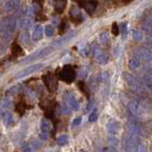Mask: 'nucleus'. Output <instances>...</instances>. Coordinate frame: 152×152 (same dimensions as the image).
Instances as JSON below:
<instances>
[{
  "label": "nucleus",
  "mask_w": 152,
  "mask_h": 152,
  "mask_svg": "<svg viewBox=\"0 0 152 152\" xmlns=\"http://www.w3.org/2000/svg\"><path fill=\"white\" fill-rule=\"evenodd\" d=\"M42 80L44 82L46 88L51 93H54V92L56 91L57 87H59V79L54 74L52 73L45 74L44 76H42Z\"/></svg>",
  "instance_id": "3"
},
{
  "label": "nucleus",
  "mask_w": 152,
  "mask_h": 152,
  "mask_svg": "<svg viewBox=\"0 0 152 152\" xmlns=\"http://www.w3.org/2000/svg\"><path fill=\"white\" fill-rule=\"evenodd\" d=\"M27 103L25 102L24 100H20L18 102H17V104L15 105V111L18 113L20 116H22L23 114L25 113L26 110H27Z\"/></svg>",
  "instance_id": "11"
},
{
  "label": "nucleus",
  "mask_w": 152,
  "mask_h": 152,
  "mask_svg": "<svg viewBox=\"0 0 152 152\" xmlns=\"http://www.w3.org/2000/svg\"><path fill=\"white\" fill-rule=\"evenodd\" d=\"M120 33V28L118 26L117 23H113L112 24V34H115V36H118Z\"/></svg>",
  "instance_id": "21"
},
{
  "label": "nucleus",
  "mask_w": 152,
  "mask_h": 152,
  "mask_svg": "<svg viewBox=\"0 0 152 152\" xmlns=\"http://www.w3.org/2000/svg\"><path fill=\"white\" fill-rule=\"evenodd\" d=\"M138 59L140 60H143L146 62H151L152 61V54L151 52L145 47H141L137 50L136 52Z\"/></svg>",
  "instance_id": "5"
},
{
  "label": "nucleus",
  "mask_w": 152,
  "mask_h": 152,
  "mask_svg": "<svg viewBox=\"0 0 152 152\" xmlns=\"http://www.w3.org/2000/svg\"><path fill=\"white\" fill-rule=\"evenodd\" d=\"M43 67V64H34V65H31V66H28V67H26L25 69H23L22 71H20L18 74L16 75V77L17 79H19V77H23L25 76H27V75L33 73V72H36L37 70H39V69H41Z\"/></svg>",
  "instance_id": "8"
},
{
  "label": "nucleus",
  "mask_w": 152,
  "mask_h": 152,
  "mask_svg": "<svg viewBox=\"0 0 152 152\" xmlns=\"http://www.w3.org/2000/svg\"><path fill=\"white\" fill-rule=\"evenodd\" d=\"M132 37H133L134 41L140 42V41H142L143 38V34L141 30H134L132 32Z\"/></svg>",
  "instance_id": "15"
},
{
  "label": "nucleus",
  "mask_w": 152,
  "mask_h": 152,
  "mask_svg": "<svg viewBox=\"0 0 152 152\" xmlns=\"http://www.w3.org/2000/svg\"><path fill=\"white\" fill-rule=\"evenodd\" d=\"M54 28H53V26H51V25H48V26H46V28H45V30H44V33L47 36H53L54 34Z\"/></svg>",
  "instance_id": "20"
},
{
  "label": "nucleus",
  "mask_w": 152,
  "mask_h": 152,
  "mask_svg": "<svg viewBox=\"0 0 152 152\" xmlns=\"http://www.w3.org/2000/svg\"><path fill=\"white\" fill-rule=\"evenodd\" d=\"M96 119H97V115L95 114V113H93L90 116V120H92V122H93V120H96Z\"/></svg>",
  "instance_id": "25"
},
{
  "label": "nucleus",
  "mask_w": 152,
  "mask_h": 152,
  "mask_svg": "<svg viewBox=\"0 0 152 152\" xmlns=\"http://www.w3.org/2000/svg\"><path fill=\"white\" fill-rule=\"evenodd\" d=\"M56 77L59 79L66 83H71L76 79V71L71 65H65L62 69L57 71Z\"/></svg>",
  "instance_id": "2"
},
{
  "label": "nucleus",
  "mask_w": 152,
  "mask_h": 152,
  "mask_svg": "<svg viewBox=\"0 0 152 152\" xmlns=\"http://www.w3.org/2000/svg\"><path fill=\"white\" fill-rule=\"evenodd\" d=\"M125 80L127 84L138 94H143L145 92V87L136 80V79L129 74H125Z\"/></svg>",
  "instance_id": "4"
},
{
  "label": "nucleus",
  "mask_w": 152,
  "mask_h": 152,
  "mask_svg": "<svg viewBox=\"0 0 152 152\" xmlns=\"http://www.w3.org/2000/svg\"><path fill=\"white\" fill-rule=\"evenodd\" d=\"M77 1H79V0H77Z\"/></svg>",
  "instance_id": "28"
},
{
  "label": "nucleus",
  "mask_w": 152,
  "mask_h": 152,
  "mask_svg": "<svg viewBox=\"0 0 152 152\" xmlns=\"http://www.w3.org/2000/svg\"><path fill=\"white\" fill-rule=\"evenodd\" d=\"M43 36V29L40 25H37L36 26V28H34V33H33V37L34 40H39L40 38L42 37Z\"/></svg>",
  "instance_id": "12"
},
{
  "label": "nucleus",
  "mask_w": 152,
  "mask_h": 152,
  "mask_svg": "<svg viewBox=\"0 0 152 152\" xmlns=\"http://www.w3.org/2000/svg\"><path fill=\"white\" fill-rule=\"evenodd\" d=\"M125 2H129V1H131V0H124Z\"/></svg>",
  "instance_id": "26"
},
{
  "label": "nucleus",
  "mask_w": 152,
  "mask_h": 152,
  "mask_svg": "<svg viewBox=\"0 0 152 152\" xmlns=\"http://www.w3.org/2000/svg\"><path fill=\"white\" fill-rule=\"evenodd\" d=\"M77 85H79L80 91H81L83 94H85L87 97H89V89H88V86L86 85L83 81H79V84H77Z\"/></svg>",
  "instance_id": "19"
},
{
  "label": "nucleus",
  "mask_w": 152,
  "mask_h": 152,
  "mask_svg": "<svg viewBox=\"0 0 152 152\" xmlns=\"http://www.w3.org/2000/svg\"><path fill=\"white\" fill-rule=\"evenodd\" d=\"M110 129L111 130L110 131H117L118 129H119V123H118L117 122H111L110 123Z\"/></svg>",
  "instance_id": "22"
},
{
  "label": "nucleus",
  "mask_w": 152,
  "mask_h": 152,
  "mask_svg": "<svg viewBox=\"0 0 152 152\" xmlns=\"http://www.w3.org/2000/svg\"><path fill=\"white\" fill-rule=\"evenodd\" d=\"M70 16L72 18V21L76 22V23H79L82 21V17H81V13L77 8L74 7L72 8V10L70 11Z\"/></svg>",
  "instance_id": "10"
},
{
  "label": "nucleus",
  "mask_w": 152,
  "mask_h": 152,
  "mask_svg": "<svg viewBox=\"0 0 152 152\" xmlns=\"http://www.w3.org/2000/svg\"><path fill=\"white\" fill-rule=\"evenodd\" d=\"M22 53H23V50H22V48L20 47V45L17 44L16 42H14L13 46H11V54H13V56H19L20 54H22Z\"/></svg>",
  "instance_id": "14"
},
{
  "label": "nucleus",
  "mask_w": 152,
  "mask_h": 152,
  "mask_svg": "<svg viewBox=\"0 0 152 152\" xmlns=\"http://www.w3.org/2000/svg\"><path fill=\"white\" fill-rule=\"evenodd\" d=\"M66 26H67V24H66L65 20H63V21L61 22V24L59 25V29H60V33H62L63 31H64V28H66Z\"/></svg>",
  "instance_id": "24"
},
{
  "label": "nucleus",
  "mask_w": 152,
  "mask_h": 152,
  "mask_svg": "<svg viewBox=\"0 0 152 152\" xmlns=\"http://www.w3.org/2000/svg\"><path fill=\"white\" fill-rule=\"evenodd\" d=\"M79 3L80 4L82 8H84V10L89 13H93L95 9L97 7V3L93 2V1H82V0H79Z\"/></svg>",
  "instance_id": "9"
},
{
  "label": "nucleus",
  "mask_w": 152,
  "mask_h": 152,
  "mask_svg": "<svg viewBox=\"0 0 152 152\" xmlns=\"http://www.w3.org/2000/svg\"><path fill=\"white\" fill-rule=\"evenodd\" d=\"M151 20H152V11H151Z\"/></svg>",
  "instance_id": "27"
},
{
  "label": "nucleus",
  "mask_w": 152,
  "mask_h": 152,
  "mask_svg": "<svg viewBox=\"0 0 152 152\" xmlns=\"http://www.w3.org/2000/svg\"><path fill=\"white\" fill-rule=\"evenodd\" d=\"M92 51H93L94 56H96L98 63H100V64H106V63H107L108 57L105 56L104 53L102 51V49H100L99 46H94Z\"/></svg>",
  "instance_id": "6"
},
{
  "label": "nucleus",
  "mask_w": 152,
  "mask_h": 152,
  "mask_svg": "<svg viewBox=\"0 0 152 152\" xmlns=\"http://www.w3.org/2000/svg\"><path fill=\"white\" fill-rule=\"evenodd\" d=\"M66 3H67V0H56L54 8H56V11H57V13H60L63 10H64Z\"/></svg>",
  "instance_id": "13"
},
{
  "label": "nucleus",
  "mask_w": 152,
  "mask_h": 152,
  "mask_svg": "<svg viewBox=\"0 0 152 152\" xmlns=\"http://www.w3.org/2000/svg\"><path fill=\"white\" fill-rule=\"evenodd\" d=\"M128 64H129V68H130L131 70H135V69H137L140 66L141 60L138 59V57H133V59H131L129 60Z\"/></svg>",
  "instance_id": "16"
},
{
  "label": "nucleus",
  "mask_w": 152,
  "mask_h": 152,
  "mask_svg": "<svg viewBox=\"0 0 152 152\" xmlns=\"http://www.w3.org/2000/svg\"><path fill=\"white\" fill-rule=\"evenodd\" d=\"M52 51H53V46H48V47L43 48V49H41V50L37 51L36 54H32V56L27 59V61H30V60L38 59H41V57H44V56H47V54L52 53Z\"/></svg>",
  "instance_id": "7"
},
{
  "label": "nucleus",
  "mask_w": 152,
  "mask_h": 152,
  "mask_svg": "<svg viewBox=\"0 0 152 152\" xmlns=\"http://www.w3.org/2000/svg\"><path fill=\"white\" fill-rule=\"evenodd\" d=\"M122 147L125 152H147V145L142 140V138L130 133L123 137Z\"/></svg>",
  "instance_id": "1"
},
{
  "label": "nucleus",
  "mask_w": 152,
  "mask_h": 152,
  "mask_svg": "<svg viewBox=\"0 0 152 152\" xmlns=\"http://www.w3.org/2000/svg\"><path fill=\"white\" fill-rule=\"evenodd\" d=\"M120 32H122V34H123V36H125L126 34V31H127V25H126V23H122L120 24Z\"/></svg>",
  "instance_id": "23"
},
{
  "label": "nucleus",
  "mask_w": 152,
  "mask_h": 152,
  "mask_svg": "<svg viewBox=\"0 0 152 152\" xmlns=\"http://www.w3.org/2000/svg\"><path fill=\"white\" fill-rule=\"evenodd\" d=\"M143 84H145V87L147 89L149 92L152 93V79L151 77H147L146 75L143 76Z\"/></svg>",
  "instance_id": "17"
},
{
  "label": "nucleus",
  "mask_w": 152,
  "mask_h": 152,
  "mask_svg": "<svg viewBox=\"0 0 152 152\" xmlns=\"http://www.w3.org/2000/svg\"><path fill=\"white\" fill-rule=\"evenodd\" d=\"M109 41V36L107 32H102L100 34V42L102 43V45H106Z\"/></svg>",
  "instance_id": "18"
}]
</instances>
